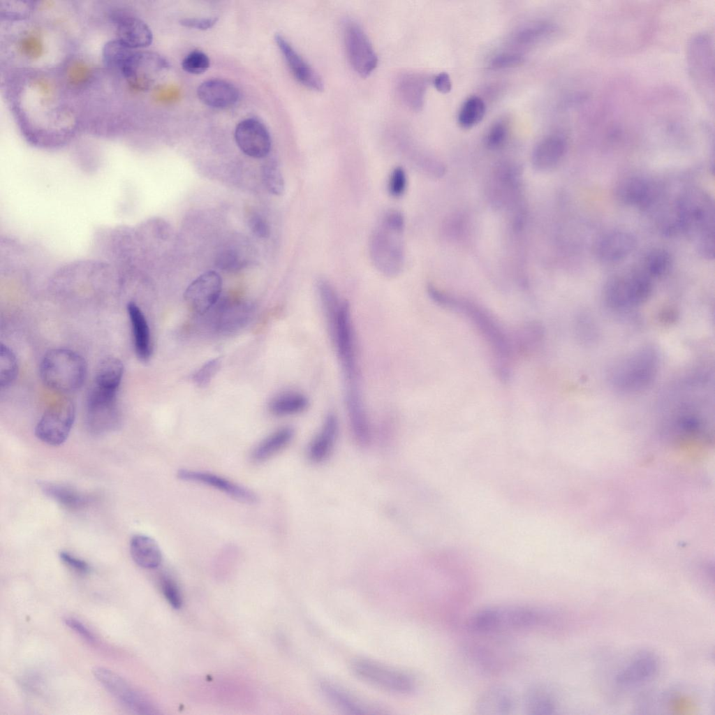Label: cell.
Here are the masks:
<instances>
[{
    "instance_id": "cell-54",
    "label": "cell",
    "mask_w": 715,
    "mask_h": 715,
    "mask_svg": "<svg viewBox=\"0 0 715 715\" xmlns=\"http://www.w3.org/2000/svg\"><path fill=\"white\" fill-rule=\"evenodd\" d=\"M217 21L216 17H185L182 19L179 22L182 26L186 27L206 30L212 27Z\"/></svg>"
},
{
    "instance_id": "cell-31",
    "label": "cell",
    "mask_w": 715,
    "mask_h": 715,
    "mask_svg": "<svg viewBox=\"0 0 715 715\" xmlns=\"http://www.w3.org/2000/svg\"><path fill=\"white\" fill-rule=\"evenodd\" d=\"M339 432V422L335 415H327L319 433L313 439L308 448V457L315 463L325 460L330 455Z\"/></svg>"
},
{
    "instance_id": "cell-34",
    "label": "cell",
    "mask_w": 715,
    "mask_h": 715,
    "mask_svg": "<svg viewBox=\"0 0 715 715\" xmlns=\"http://www.w3.org/2000/svg\"><path fill=\"white\" fill-rule=\"evenodd\" d=\"M294 430L291 427H281L263 439L252 450L251 459L256 463L263 462L286 448L292 441Z\"/></svg>"
},
{
    "instance_id": "cell-57",
    "label": "cell",
    "mask_w": 715,
    "mask_h": 715,
    "mask_svg": "<svg viewBox=\"0 0 715 715\" xmlns=\"http://www.w3.org/2000/svg\"><path fill=\"white\" fill-rule=\"evenodd\" d=\"M434 85L438 91L443 94L448 93L452 89L450 78L445 72L438 74L434 78Z\"/></svg>"
},
{
    "instance_id": "cell-36",
    "label": "cell",
    "mask_w": 715,
    "mask_h": 715,
    "mask_svg": "<svg viewBox=\"0 0 715 715\" xmlns=\"http://www.w3.org/2000/svg\"><path fill=\"white\" fill-rule=\"evenodd\" d=\"M124 374L122 362L115 357L104 358L98 364L94 385L117 392Z\"/></svg>"
},
{
    "instance_id": "cell-13",
    "label": "cell",
    "mask_w": 715,
    "mask_h": 715,
    "mask_svg": "<svg viewBox=\"0 0 715 715\" xmlns=\"http://www.w3.org/2000/svg\"><path fill=\"white\" fill-rule=\"evenodd\" d=\"M400 235L381 225L370 237L371 260L378 270L388 277L399 274L404 265V254Z\"/></svg>"
},
{
    "instance_id": "cell-32",
    "label": "cell",
    "mask_w": 715,
    "mask_h": 715,
    "mask_svg": "<svg viewBox=\"0 0 715 715\" xmlns=\"http://www.w3.org/2000/svg\"><path fill=\"white\" fill-rule=\"evenodd\" d=\"M566 149L565 138L560 134H551L536 145L532 155L533 163L540 169L552 168L562 159Z\"/></svg>"
},
{
    "instance_id": "cell-14",
    "label": "cell",
    "mask_w": 715,
    "mask_h": 715,
    "mask_svg": "<svg viewBox=\"0 0 715 715\" xmlns=\"http://www.w3.org/2000/svg\"><path fill=\"white\" fill-rule=\"evenodd\" d=\"M75 418V408L72 401L68 399H60L44 412L36 424L35 434L47 445H61L70 434Z\"/></svg>"
},
{
    "instance_id": "cell-44",
    "label": "cell",
    "mask_w": 715,
    "mask_h": 715,
    "mask_svg": "<svg viewBox=\"0 0 715 715\" xmlns=\"http://www.w3.org/2000/svg\"><path fill=\"white\" fill-rule=\"evenodd\" d=\"M209 65L210 61L208 56L200 50L191 52L182 61V68L186 72L192 74H200L205 72Z\"/></svg>"
},
{
    "instance_id": "cell-18",
    "label": "cell",
    "mask_w": 715,
    "mask_h": 715,
    "mask_svg": "<svg viewBox=\"0 0 715 715\" xmlns=\"http://www.w3.org/2000/svg\"><path fill=\"white\" fill-rule=\"evenodd\" d=\"M222 279L215 271H207L194 279L186 288L184 297L189 308L196 314H204L219 301Z\"/></svg>"
},
{
    "instance_id": "cell-11",
    "label": "cell",
    "mask_w": 715,
    "mask_h": 715,
    "mask_svg": "<svg viewBox=\"0 0 715 715\" xmlns=\"http://www.w3.org/2000/svg\"><path fill=\"white\" fill-rule=\"evenodd\" d=\"M712 38L700 34L691 39L688 48V66L693 82L710 105L714 103V57Z\"/></svg>"
},
{
    "instance_id": "cell-12",
    "label": "cell",
    "mask_w": 715,
    "mask_h": 715,
    "mask_svg": "<svg viewBox=\"0 0 715 715\" xmlns=\"http://www.w3.org/2000/svg\"><path fill=\"white\" fill-rule=\"evenodd\" d=\"M117 393L95 385L90 390L87 401L86 422L91 433H109L120 426L121 416Z\"/></svg>"
},
{
    "instance_id": "cell-50",
    "label": "cell",
    "mask_w": 715,
    "mask_h": 715,
    "mask_svg": "<svg viewBox=\"0 0 715 715\" xmlns=\"http://www.w3.org/2000/svg\"><path fill=\"white\" fill-rule=\"evenodd\" d=\"M248 224L251 232L258 238H267L270 227L267 221L258 213L252 212L248 218Z\"/></svg>"
},
{
    "instance_id": "cell-41",
    "label": "cell",
    "mask_w": 715,
    "mask_h": 715,
    "mask_svg": "<svg viewBox=\"0 0 715 715\" xmlns=\"http://www.w3.org/2000/svg\"><path fill=\"white\" fill-rule=\"evenodd\" d=\"M486 106L483 100L477 96L468 98L462 105L458 113V123L462 128H470L483 119Z\"/></svg>"
},
{
    "instance_id": "cell-17",
    "label": "cell",
    "mask_w": 715,
    "mask_h": 715,
    "mask_svg": "<svg viewBox=\"0 0 715 715\" xmlns=\"http://www.w3.org/2000/svg\"><path fill=\"white\" fill-rule=\"evenodd\" d=\"M115 38L133 49H144L152 42L149 26L127 8H119L108 14Z\"/></svg>"
},
{
    "instance_id": "cell-21",
    "label": "cell",
    "mask_w": 715,
    "mask_h": 715,
    "mask_svg": "<svg viewBox=\"0 0 715 715\" xmlns=\"http://www.w3.org/2000/svg\"><path fill=\"white\" fill-rule=\"evenodd\" d=\"M177 476L183 481L196 482L216 489L242 503L253 504L258 501V496L253 491L212 473L182 469L177 471Z\"/></svg>"
},
{
    "instance_id": "cell-16",
    "label": "cell",
    "mask_w": 715,
    "mask_h": 715,
    "mask_svg": "<svg viewBox=\"0 0 715 715\" xmlns=\"http://www.w3.org/2000/svg\"><path fill=\"white\" fill-rule=\"evenodd\" d=\"M344 38L351 66L361 77H367L378 64L377 55L367 36L358 24L348 21L345 23Z\"/></svg>"
},
{
    "instance_id": "cell-26",
    "label": "cell",
    "mask_w": 715,
    "mask_h": 715,
    "mask_svg": "<svg viewBox=\"0 0 715 715\" xmlns=\"http://www.w3.org/2000/svg\"><path fill=\"white\" fill-rule=\"evenodd\" d=\"M635 245V237L631 233L615 230L599 239L596 246V253L604 262L615 263L629 256Z\"/></svg>"
},
{
    "instance_id": "cell-28",
    "label": "cell",
    "mask_w": 715,
    "mask_h": 715,
    "mask_svg": "<svg viewBox=\"0 0 715 715\" xmlns=\"http://www.w3.org/2000/svg\"><path fill=\"white\" fill-rule=\"evenodd\" d=\"M515 698L510 688L493 686L485 690L476 702L478 714L484 715L510 714L515 708Z\"/></svg>"
},
{
    "instance_id": "cell-25",
    "label": "cell",
    "mask_w": 715,
    "mask_h": 715,
    "mask_svg": "<svg viewBox=\"0 0 715 715\" xmlns=\"http://www.w3.org/2000/svg\"><path fill=\"white\" fill-rule=\"evenodd\" d=\"M658 669L653 654L642 652L632 658L617 673L616 681L624 687L635 686L651 679Z\"/></svg>"
},
{
    "instance_id": "cell-2",
    "label": "cell",
    "mask_w": 715,
    "mask_h": 715,
    "mask_svg": "<svg viewBox=\"0 0 715 715\" xmlns=\"http://www.w3.org/2000/svg\"><path fill=\"white\" fill-rule=\"evenodd\" d=\"M32 10L18 17L1 20L6 28L1 36V55L5 56V69L52 67L49 56L55 25L34 19Z\"/></svg>"
},
{
    "instance_id": "cell-1",
    "label": "cell",
    "mask_w": 715,
    "mask_h": 715,
    "mask_svg": "<svg viewBox=\"0 0 715 715\" xmlns=\"http://www.w3.org/2000/svg\"><path fill=\"white\" fill-rule=\"evenodd\" d=\"M6 98L25 140L43 149L68 145L82 126L76 102L66 91L55 66L5 69Z\"/></svg>"
},
{
    "instance_id": "cell-10",
    "label": "cell",
    "mask_w": 715,
    "mask_h": 715,
    "mask_svg": "<svg viewBox=\"0 0 715 715\" xmlns=\"http://www.w3.org/2000/svg\"><path fill=\"white\" fill-rule=\"evenodd\" d=\"M651 291V279L642 270H637L610 279L604 295L610 307L620 309L644 302Z\"/></svg>"
},
{
    "instance_id": "cell-55",
    "label": "cell",
    "mask_w": 715,
    "mask_h": 715,
    "mask_svg": "<svg viewBox=\"0 0 715 715\" xmlns=\"http://www.w3.org/2000/svg\"><path fill=\"white\" fill-rule=\"evenodd\" d=\"M59 557L65 564L77 571L84 573L89 570V566L86 561L68 552H60Z\"/></svg>"
},
{
    "instance_id": "cell-56",
    "label": "cell",
    "mask_w": 715,
    "mask_h": 715,
    "mask_svg": "<svg viewBox=\"0 0 715 715\" xmlns=\"http://www.w3.org/2000/svg\"><path fill=\"white\" fill-rule=\"evenodd\" d=\"M64 622L66 626L84 639L89 642L94 641L95 637L91 631L78 619L73 617H66L64 619Z\"/></svg>"
},
{
    "instance_id": "cell-23",
    "label": "cell",
    "mask_w": 715,
    "mask_h": 715,
    "mask_svg": "<svg viewBox=\"0 0 715 715\" xmlns=\"http://www.w3.org/2000/svg\"><path fill=\"white\" fill-rule=\"evenodd\" d=\"M323 696L336 707L353 714H378V709L347 688L329 680L319 682Z\"/></svg>"
},
{
    "instance_id": "cell-48",
    "label": "cell",
    "mask_w": 715,
    "mask_h": 715,
    "mask_svg": "<svg viewBox=\"0 0 715 715\" xmlns=\"http://www.w3.org/2000/svg\"><path fill=\"white\" fill-rule=\"evenodd\" d=\"M508 129L503 122L494 123L489 129L485 142L490 149H497L503 145L506 140Z\"/></svg>"
},
{
    "instance_id": "cell-38",
    "label": "cell",
    "mask_w": 715,
    "mask_h": 715,
    "mask_svg": "<svg viewBox=\"0 0 715 715\" xmlns=\"http://www.w3.org/2000/svg\"><path fill=\"white\" fill-rule=\"evenodd\" d=\"M426 82L416 74L404 75L398 82V91L403 101L414 110H419L423 103Z\"/></svg>"
},
{
    "instance_id": "cell-35",
    "label": "cell",
    "mask_w": 715,
    "mask_h": 715,
    "mask_svg": "<svg viewBox=\"0 0 715 715\" xmlns=\"http://www.w3.org/2000/svg\"><path fill=\"white\" fill-rule=\"evenodd\" d=\"M40 487L45 495L68 509L83 508L90 501L87 495L68 485L42 482Z\"/></svg>"
},
{
    "instance_id": "cell-47",
    "label": "cell",
    "mask_w": 715,
    "mask_h": 715,
    "mask_svg": "<svg viewBox=\"0 0 715 715\" xmlns=\"http://www.w3.org/2000/svg\"><path fill=\"white\" fill-rule=\"evenodd\" d=\"M163 594L170 605L179 609L182 605V597L177 583L171 578L165 577L161 580Z\"/></svg>"
},
{
    "instance_id": "cell-3",
    "label": "cell",
    "mask_w": 715,
    "mask_h": 715,
    "mask_svg": "<svg viewBox=\"0 0 715 715\" xmlns=\"http://www.w3.org/2000/svg\"><path fill=\"white\" fill-rule=\"evenodd\" d=\"M427 291L438 306L459 314L473 323L490 347L495 374L501 381H508L515 358L511 336L493 314L476 302L447 293L433 285L429 284Z\"/></svg>"
},
{
    "instance_id": "cell-24",
    "label": "cell",
    "mask_w": 715,
    "mask_h": 715,
    "mask_svg": "<svg viewBox=\"0 0 715 715\" xmlns=\"http://www.w3.org/2000/svg\"><path fill=\"white\" fill-rule=\"evenodd\" d=\"M615 196L625 205L647 209L654 202L656 190L648 180L640 177H631L619 182L615 190Z\"/></svg>"
},
{
    "instance_id": "cell-22",
    "label": "cell",
    "mask_w": 715,
    "mask_h": 715,
    "mask_svg": "<svg viewBox=\"0 0 715 715\" xmlns=\"http://www.w3.org/2000/svg\"><path fill=\"white\" fill-rule=\"evenodd\" d=\"M274 40L295 79L304 86L315 91L323 89V82L320 75L295 51L281 34H276Z\"/></svg>"
},
{
    "instance_id": "cell-29",
    "label": "cell",
    "mask_w": 715,
    "mask_h": 715,
    "mask_svg": "<svg viewBox=\"0 0 715 715\" xmlns=\"http://www.w3.org/2000/svg\"><path fill=\"white\" fill-rule=\"evenodd\" d=\"M126 309L131 323L135 353L142 362L149 360L152 353L151 334L147 320L140 307L129 301Z\"/></svg>"
},
{
    "instance_id": "cell-9",
    "label": "cell",
    "mask_w": 715,
    "mask_h": 715,
    "mask_svg": "<svg viewBox=\"0 0 715 715\" xmlns=\"http://www.w3.org/2000/svg\"><path fill=\"white\" fill-rule=\"evenodd\" d=\"M351 669L362 681L389 693L407 695L416 688V681L409 674L371 659L357 658L352 661Z\"/></svg>"
},
{
    "instance_id": "cell-49",
    "label": "cell",
    "mask_w": 715,
    "mask_h": 715,
    "mask_svg": "<svg viewBox=\"0 0 715 715\" xmlns=\"http://www.w3.org/2000/svg\"><path fill=\"white\" fill-rule=\"evenodd\" d=\"M216 261L218 266L223 270H233L242 265L240 255L232 248L221 251Z\"/></svg>"
},
{
    "instance_id": "cell-45",
    "label": "cell",
    "mask_w": 715,
    "mask_h": 715,
    "mask_svg": "<svg viewBox=\"0 0 715 715\" xmlns=\"http://www.w3.org/2000/svg\"><path fill=\"white\" fill-rule=\"evenodd\" d=\"M221 363V359L216 358L203 364L193 375V382L199 387L208 385L219 369Z\"/></svg>"
},
{
    "instance_id": "cell-4",
    "label": "cell",
    "mask_w": 715,
    "mask_h": 715,
    "mask_svg": "<svg viewBox=\"0 0 715 715\" xmlns=\"http://www.w3.org/2000/svg\"><path fill=\"white\" fill-rule=\"evenodd\" d=\"M674 216L679 233L692 237L698 253L714 256V207L709 196L699 189L682 193L675 202Z\"/></svg>"
},
{
    "instance_id": "cell-42",
    "label": "cell",
    "mask_w": 715,
    "mask_h": 715,
    "mask_svg": "<svg viewBox=\"0 0 715 715\" xmlns=\"http://www.w3.org/2000/svg\"><path fill=\"white\" fill-rule=\"evenodd\" d=\"M18 371L17 358L12 350L1 344L0 349V385L6 388L15 379Z\"/></svg>"
},
{
    "instance_id": "cell-53",
    "label": "cell",
    "mask_w": 715,
    "mask_h": 715,
    "mask_svg": "<svg viewBox=\"0 0 715 715\" xmlns=\"http://www.w3.org/2000/svg\"><path fill=\"white\" fill-rule=\"evenodd\" d=\"M381 225L392 231L401 233L404 227V219L399 212L389 211L384 215Z\"/></svg>"
},
{
    "instance_id": "cell-30",
    "label": "cell",
    "mask_w": 715,
    "mask_h": 715,
    "mask_svg": "<svg viewBox=\"0 0 715 715\" xmlns=\"http://www.w3.org/2000/svg\"><path fill=\"white\" fill-rule=\"evenodd\" d=\"M514 357L527 356L536 352L545 337V329L538 321L530 320L510 334Z\"/></svg>"
},
{
    "instance_id": "cell-37",
    "label": "cell",
    "mask_w": 715,
    "mask_h": 715,
    "mask_svg": "<svg viewBox=\"0 0 715 715\" xmlns=\"http://www.w3.org/2000/svg\"><path fill=\"white\" fill-rule=\"evenodd\" d=\"M309 405L308 398L298 392H286L274 397L269 404L272 413L278 416L297 414L304 411Z\"/></svg>"
},
{
    "instance_id": "cell-43",
    "label": "cell",
    "mask_w": 715,
    "mask_h": 715,
    "mask_svg": "<svg viewBox=\"0 0 715 715\" xmlns=\"http://www.w3.org/2000/svg\"><path fill=\"white\" fill-rule=\"evenodd\" d=\"M263 184L272 194L279 196L284 191V180L280 168L275 161H269L262 168Z\"/></svg>"
},
{
    "instance_id": "cell-5",
    "label": "cell",
    "mask_w": 715,
    "mask_h": 715,
    "mask_svg": "<svg viewBox=\"0 0 715 715\" xmlns=\"http://www.w3.org/2000/svg\"><path fill=\"white\" fill-rule=\"evenodd\" d=\"M548 613L540 608L521 605H496L485 607L469 619V629L479 634L533 629L545 624Z\"/></svg>"
},
{
    "instance_id": "cell-39",
    "label": "cell",
    "mask_w": 715,
    "mask_h": 715,
    "mask_svg": "<svg viewBox=\"0 0 715 715\" xmlns=\"http://www.w3.org/2000/svg\"><path fill=\"white\" fill-rule=\"evenodd\" d=\"M525 709L534 715L552 714L556 709L555 700L551 692L542 686L530 688L524 696Z\"/></svg>"
},
{
    "instance_id": "cell-33",
    "label": "cell",
    "mask_w": 715,
    "mask_h": 715,
    "mask_svg": "<svg viewBox=\"0 0 715 715\" xmlns=\"http://www.w3.org/2000/svg\"><path fill=\"white\" fill-rule=\"evenodd\" d=\"M130 553L139 566L153 569L161 563L162 554L157 543L151 537L136 534L130 541Z\"/></svg>"
},
{
    "instance_id": "cell-52",
    "label": "cell",
    "mask_w": 715,
    "mask_h": 715,
    "mask_svg": "<svg viewBox=\"0 0 715 715\" xmlns=\"http://www.w3.org/2000/svg\"><path fill=\"white\" fill-rule=\"evenodd\" d=\"M547 24H539L522 29L517 36V40L523 43H530L539 38L550 29ZM551 29V28H550Z\"/></svg>"
},
{
    "instance_id": "cell-27",
    "label": "cell",
    "mask_w": 715,
    "mask_h": 715,
    "mask_svg": "<svg viewBox=\"0 0 715 715\" xmlns=\"http://www.w3.org/2000/svg\"><path fill=\"white\" fill-rule=\"evenodd\" d=\"M197 94L205 105L219 109L229 108L239 99L237 88L232 83L221 79H211L200 84Z\"/></svg>"
},
{
    "instance_id": "cell-46",
    "label": "cell",
    "mask_w": 715,
    "mask_h": 715,
    "mask_svg": "<svg viewBox=\"0 0 715 715\" xmlns=\"http://www.w3.org/2000/svg\"><path fill=\"white\" fill-rule=\"evenodd\" d=\"M407 187V177L401 167L395 168L390 173L388 183V190L390 196L395 198L401 196Z\"/></svg>"
},
{
    "instance_id": "cell-6",
    "label": "cell",
    "mask_w": 715,
    "mask_h": 715,
    "mask_svg": "<svg viewBox=\"0 0 715 715\" xmlns=\"http://www.w3.org/2000/svg\"><path fill=\"white\" fill-rule=\"evenodd\" d=\"M40 376L50 389L71 392L79 389L87 376V363L78 353L67 348L49 351L40 364Z\"/></svg>"
},
{
    "instance_id": "cell-8",
    "label": "cell",
    "mask_w": 715,
    "mask_h": 715,
    "mask_svg": "<svg viewBox=\"0 0 715 715\" xmlns=\"http://www.w3.org/2000/svg\"><path fill=\"white\" fill-rule=\"evenodd\" d=\"M345 380V392L360 390L358 371L350 307L341 301L327 318Z\"/></svg>"
},
{
    "instance_id": "cell-20",
    "label": "cell",
    "mask_w": 715,
    "mask_h": 715,
    "mask_svg": "<svg viewBox=\"0 0 715 715\" xmlns=\"http://www.w3.org/2000/svg\"><path fill=\"white\" fill-rule=\"evenodd\" d=\"M235 142L246 155L261 159L267 156L271 149V138L265 126L258 119L247 118L241 121L235 131Z\"/></svg>"
},
{
    "instance_id": "cell-15",
    "label": "cell",
    "mask_w": 715,
    "mask_h": 715,
    "mask_svg": "<svg viewBox=\"0 0 715 715\" xmlns=\"http://www.w3.org/2000/svg\"><path fill=\"white\" fill-rule=\"evenodd\" d=\"M93 673L106 691L129 710L140 714H158L155 705L145 695L112 670L96 667Z\"/></svg>"
},
{
    "instance_id": "cell-51",
    "label": "cell",
    "mask_w": 715,
    "mask_h": 715,
    "mask_svg": "<svg viewBox=\"0 0 715 715\" xmlns=\"http://www.w3.org/2000/svg\"><path fill=\"white\" fill-rule=\"evenodd\" d=\"M524 60L522 54L514 52H506L496 55L492 60V66L502 69L513 68L520 65Z\"/></svg>"
},
{
    "instance_id": "cell-7",
    "label": "cell",
    "mask_w": 715,
    "mask_h": 715,
    "mask_svg": "<svg viewBox=\"0 0 715 715\" xmlns=\"http://www.w3.org/2000/svg\"><path fill=\"white\" fill-rule=\"evenodd\" d=\"M55 69L66 91L77 104L89 96L104 72L103 66L89 54L73 50L55 66Z\"/></svg>"
},
{
    "instance_id": "cell-40",
    "label": "cell",
    "mask_w": 715,
    "mask_h": 715,
    "mask_svg": "<svg viewBox=\"0 0 715 715\" xmlns=\"http://www.w3.org/2000/svg\"><path fill=\"white\" fill-rule=\"evenodd\" d=\"M672 265V258L663 249H654L648 252L642 263V271L651 279L665 275Z\"/></svg>"
},
{
    "instance_id": "cell-19",
    "label": "cell",
    "mask_w": 715,
    "mask_h": 715,
    "mask_svg": "<svg viewBox=\"0 0 715 715\" xmlns=\"http://www.w3.org/2000/svg\"><path fill=\"white\" fill-rule=\"evenodd\" d=\"M657 358L652 349L642 350L621 369L617 384L624 389L638 390L649 385L656 371Z\"/></svg>"
}]
</instances>
